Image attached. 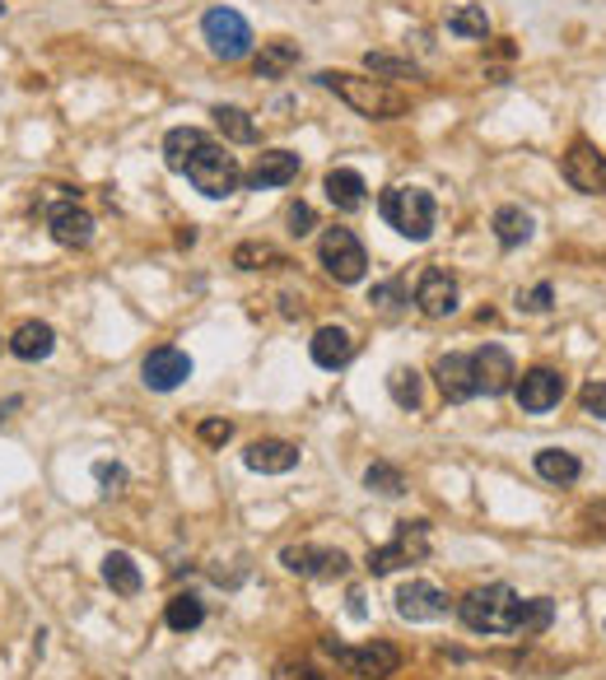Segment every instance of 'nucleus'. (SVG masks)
<instances>
[{
	"instance_id": "obj_1",
	"label": "nucleus",
	"mask_w": 606,
	"mask_h": 680,
	"mask_svg": "<svg viewBox=\"0 0 606 680\" xmlns=\"http://www.w3.org/2000/svg\"><path fill=\"white\" fill-rule=\"evenodd\" d=\"M318 84L326 94H336L345 108H355L369 121H396L406 117V94H396L388 80H369V75H350V71H322Z\"/></svg>"
},
{
	"instance_id": "obj_2",
	"label": "nucleus",
	"mask_w": 606,
	"mask_h": 680,
	"mask_svg": "<svg viewBox=\"0 0 606 680\" xmlns=\"http://www.w3.org/2000/svg\"><path fill=\"white\" fill-rule=\"evenodd\" d=\"M518 610H523V597H518L509 583L476 587L458 601V616L472 634H513L518 630Z\"/></svg>"
},
{
	"instance_id": "obj_3",
	"label": "nucleus",
	"mask_w": 606,
	"mask_h": 680,
	"mask_svg": "<svg viewBox=\"0 0 606 680\" xmlns=\"http://www.w3.org/2000/svg\"><path fill=\"white\" fill-rule=\"evenodd\" d=\"M178 172L201 191V196H211V201L234 196V191L242 187V168H238V159L219 141H205L201 150H192Z\"/></svg>"
},
{
	"instance_id": "obj_4",
	"label": "nucleus",
	"mask_w": 606,
	"mask_h": 680,
	"mask_svg": "<svg viewBox=\"0 0 606 680\" xmlns=\"http://www.w3.org/2000/svg\"><path fill=\"white\" fill-rule=\"evenodd\" d=\"M378 215H383L402 238L425 242L429 234H435L439 205H435V196H429L425 187H388L383 201H378Z\"/></svg>"
},
{
	"instance_id": "obj_5",
	"label": "nucleus",
	"mask_w": 606,
	"mask_h": 680,
	"mask_svg": "<svg viewBox=\"0 0 606 680\" xmlns=\"http://www.w3.org/2000/svg\"><path fill=\"white\" fill-rule=\"evenodd\" d=\"M201 38H205V47H211V57H219V61H242V57H252V28H248V20H242L238 10H229V5L205 10Z\"/></svg>"
},
{
	"instance_id": "obj_6",
	"label": "nucleus",
	"mask_w": 606,
	"mask_h": 680,
	"mask_svg": "<svg viewBox=\"0 0 606 680\" xmlns=\"http://www.w3.org/2000/svg\"><path fill=\"white\" fill-rule=\"evenodd\" d=\"M429 554V522H396V536L388 540V546L369 550V560H364V569L373 573V578H388L392 569L402 564H420Z\"/></svg>"
},
{
	"instance_id": "obj_7",
	"label": "nucleus",
	"mask_w": 606,
	"mask_h": 680,
	"mask_svg": "<svg viewBox=\"0 0 606 680\" xmlns=\"http://www.w3.org/2000/svg\"><path fill=\"white\" fill-rule=\"evenodd\" d=\"M318 261L336 285H359L364 271H369V252H364V242L350 229H326L318 242Z\"/></svg>"
},
{
	"instance_id": "obj_8",
	"label": "nucleus",
	"mask_w": 606,
	"mask_h": 680,
	"mask_svg": "<svg viewBox=\"0 0 606 680\" xmlns=\"http://www.w3.org/2000/svg\"><path fill=\"white\" fill-rule=\"evenodd\" d=\"M326 653H332L345 671H355V676H392L396 667H402V653L392 648L388 639H378V643H364V648H345V643H336V639H326L322 643Z\"/></svg>"
},
{
	"instance_id": "obj_9",
	"label": "nucleus",
	"mask_w": 606,
	"mask_h": 680,
	"mask_svg": "<svg viewBox=\"0 0 606 680\" xmlns=\"http://www.w3.org/2000/svg\"><path fill=\"white\" fill-rule=\"evenodd\" d=\"M560 172H565L569 187L583 191V196H606V154H597V145L574 141L565 150Z\"/></svg>"
},
{
	"instance_id": "obj_10",
	"label": "nucleus",
	"mask_w": 606,
	"mask_h": 680,
	"mask_svg": "<svg viewBox=\"0 0 606 680\" xmlns=\"http://www.w3.org/2000/svg\"><path fill=\"white\" fill-rule=\"evenodd\" d=\"M281 564L299 578H341L350 569V554L332 550V546H285L281 550Z\"/></svg>"
},
{
	"instance_id": "obj_11",
	"label": "nucleus",
	"mask_w": 606,
	"mask_h": 680,
	"mask_svg": "<svg viewBox=\"0 0 606 680\" xmlns=\"http://www.w3.org/2000/svg\"><path fill=\"white\" fill-rule=\"evenodd\" d=\"M396 616L411 620V624H425V620H443L448 616V592L435 587V583H425V578H411L396 587Z\"/></svg>"
},
{
	"instance_id": "obj_12",
	"label": "nucleus",
	"mask_w": 606,
	"mask_h": 680,
	"mask_svg": "<svg viewBox=\"0 0 606 680\" xmlns=\"http://www.w3.org/2000/svg\"><path fill=\"white\" fill-rule=\"evenodd\" d=\"M141 378H145L150 392H173V387H182V382L192 378V355L178 350V345H159V350L145 355Z\"/></svg>"
},
{
	"instance_id": "obj_13",
	"label": "nucleus",
	"mask_w": 606,
	"mask_h": 680,
	"mask_svg": "<svg viewBox=\"0 0 606 680\" xmlns=\"http://www.w3.org/2000/svg\"><path fill=\"white\" fill-rule=\"evenodd\" d=\"M513 396H518V406H523L527 415L556 410L560 396H565V373H556V369H527L523 378L513 382Z\"/></svg>"
},
{
	"instance_id": "obj_14",
	"label": "nucleus",
	"mask_w": 606,
	"mask_h": 680,
	"mask_svg": "<svg viewBox=\"0 0 606 680\" xmlns=\"http://www.w3.org/2000/svg\"><path fill=\"white\" fill-rule=\"evenodd\" d=\"M472 373H476V392H485V396H504L518 382L513 355L504 350V345H480V350L472 355Z\"/></svg>"
},
{
	"instance_id": "obj_15",
	"label": "nucleus",
	"mask_w": 606,
	"mask_h": 680,
	"mask_svg": "<svg viewBox=\"0 0 606 680\" xmlns=\"http://www.w3.org/2000/svg\"><path fill=\"white\" fill-rule=\"evenodd\" d=\"M415 308L425 318H453L458 312V281L443 266H425L420 281H415Z\"/></svg>"
},
{
	"instance_id": "obj_16",
	"label": "nucleus",
	"mask_w": 606,
	"mask_h": 680,
	"mask_svg": "<svg viewBox=\"0 0 606 680\" xmlns=\"http://www.w3.org/2000/svg\"><path fill=\"white\" fill-rule=\"evenodd\" d=\"M47 234L61 242V248H90L94 242V215L84 211L80 201H57L47 211Z\"/></svg>"
},
{
	"instance_id": "obj_17",
	"label": "nucleus",
	"mask_w": 606,
	"mask_h": 680,
	"mask_svg": "<svg viewBox=\"0 0 606 680\" xmlns=\"http://www.w3.org/2000/svg\"><path fill=\"white\" fill-rule=\"evenodd\" d=\"M299 154L294 150H266V154H257V164L252 172L242 182H248L252 191H266V187H289L294 178H299Z\"/></svg>"
},
{
	"instance_id": "obj_18",
	"label": "nucleus",
	"mask_w": 606,
	"mask_h": 680,
	"mask_svg": "<svg viewBox=\"0 0 606 680\" xmlns=\"http://www.w3.org/2000/svg\"><path fill=\"white\" fill-rule=\"evenodd\" d=\"M322 191H326V201H332L341 215H359L364 205H369V182H364L355 168H332L322 178Z\"/></svg>"
},
{
	"instance_id": "obj_19",
	"label": "nucleus",
	"mask_w": 606,
	"mask_h": 680,
	"mask_svg": "<svg viewBox=\"0 0 606 680\" xmlns=\"http://www.w3.org/2000/svg\"><path fill=\"white\" fill-rule=\"evenodd\" d=\"M242 466L262 470V476H285V470L299 466V448L285 439H257L248 452H242Z\"/></svg>"
},
{
	"instance_id": "obj_20",
	"label": "nucleus",
	"mask_w": 606,
	"mask_h": 680,
	"mask_svg": "<svg viewBox=\"0 0 606 680\" xmlns=\"http://www.w3.org/2000/svg\"><path fill=\"white\" fill-rule=\"evenodd\" d=\"M435 378H439V392L453 401V406L480 396V392H476V373H472V355H443V359L435 363Z\"/></svg>"
},
{
	"instance_id": "obj_21",
	"label": "nucleus",
	"mask_w": 606,
	"mask_h": 680,
	"mask_svg": "<svg viewBox=\"0 0 606 680\" xmlns=\"http://www.w3.org/2000/svg\"><path fill=\"white\" fill-rule=\"evenodd\" d=\"M308 355H313L318 369H345L355 359V336L345 326H318V336L308 341Z\"/></svg>"
},
{
	"instance_id": "obj_22",
	"label": "nucleus",
	"mask_w": 606,
	"mask_h": 680,
	"mask_svg": "<svg viewBox=\"0 0 606 680\" xmlns=\"http://www.w3.org/2000/svg\"><path fill=\"white\" fill-rule=\"evenodd\" d=\"M51 350H57V331H51L47 322H20V326H14V336H10V355L14 359L38 363Z\"/></svg>"
},
{
	"instance_id": "obj_23",
	"label": "nucleus",
	"mask_w": 606,
	"mask_h": 680,
	"mask_svg": "<svg viewBox=\"0 0 606 680\" xmlns=\"http://www.w3.org/2000/svg\"><path fill=\"white\" fill-rule=\"evenodd\" d=\"M103 583H108L117 597H135V592L145 587L141 564H135L127 550H108V560H103Z\"/></svg>"
},
{
	"instance_id": "obj_24",
	"label": "nucleus",
	"mask_w": 606,
	"mask_h": 680,
	"mask_svg": "<svg viewBox=\"0 0 606 680\" xmlns=\"http://www.w3.org/2000/svg\"><path fill=\"white\" fill-rule=\"evenodd\" d=\"M294 65H299V43L289 38L262 43V51H257V80H285Z\"/></svg>"
},
{
	"instance_id": "obj_25",
	"label": "nucleus",
	"mask_w": 606,
	"mask_h": 680,
	"mask_svg": "<svg viewBox=\"0 0 606 680\" xmlns=\"http://www.w3.org/2000/svg\"><path fill=\"white\" fill-rule=\"evenodd\" d=\"M536 476L550 480V485H574L583 476V462L565 448H542L536 452Z\"/></svg>"
},
{
	"instance_id": "obj_26",
	"label": "nucleus",
	"mask_w": 606,
	"mask_h": 680,
	"mask_svg": "<svg viewBox=\"0 0 606 680\" xmlns=\"http://www.w3.org/2000/svg\"><path fill=\"white\" fill-rule=\"evenodd\" d=\"M536 229V219L523 211V205H499L495 211V238H499V248H523V242L532 238Z\"/></svg>"
},
{
	"instance_id": "obj_27",
	"label": "nucleus",
	"mask_w": 606,
	"mask_h": 680,
	"mask_svg": "<svg viewBox=\"0 0 606 680\" xmlns=\"http://www.w3.org/2000/svg\"><path fill=\"white\" fill-rule=\"evenodd\" d=\"M211 117H215V127H219L224 141H234V145H252V141H257V121H252V112L234 108V103H219V108H215Z\"/></svg>"
},
{
	"instance_id": "obj_28",
	"label": "nucleus",
	"mask_w": 606,
	"mask_h": 680,
	"mask_svg": "<svg viewBox=\"0 0 606 680\" xmlns=\"http://www.w3.org/2000/svg\"><path fill=\"white\" fill-rule=\"evenodd\" d=\"M205 141H211V135H205L201 127H173V131L164 135V164H168L173 172H178V168L187 164V154L201 150Z\"/></svg>"
},
{
	"instance_id": "obj_29",
	"label": "nucleus",
	"mask_w": 606,
	"mask_h": 680,
	"mask_svg": "<svg viewBox=\"0 0 606 680\" xmlns=\"http://www.w3.org/2000/svg\"><path fill=\"white\" fill-rule=\"evenodd\" d=\"M234 266L238 271H275V266H289V261H285L281 248H271V242H238Z\"/></svg>"
},
{
	"instance_id": "obj_30",
	"label": "nucleus",
	"mask_w": 606,
	"mask_h": 680,
	"mask_svg": "<svg viewBox=\"0 0 606 680\" xmlns=\"http://www.w3.org/2000/svg\"><path fill=\"white\" fill-rule=\"evenodd\" d=\"M164 620H168V630H178V634H192V630H201V620H205V606H201V597H192V592H178V597L168 601Z\"/></svg>"
},
{
	"instance_id": "obj_31",
	"label": "nucleus",
	"mask_w": 606,
	"mask_h": 680,
	"mask_svg": "<svg viewBox=\"0 0 606 680\" xmlns=\"http://www.w3.org/2000/svg\"><path fill=\"white\" fill-rule=\"evenodd\" d=\"M388 392H392V401H396L402 410H420V401H425V382H420V373L406 369V363H402V369H392V373H388Z\"/></svg>"
},
{
	"instance_id": "obj_32",
	"label": "nucleus",
	"mask_w": 606,
	"mask_h": 680,
	"mask_svg": "<svg viewBox=\"0 0 606 680\" xmlns=\"http://www.w3.org/2000/svg\"><path fill=\"white\" fill-rule=\"evenodd\" d=\"M364 490H373V494H383V499L406 494V476H402V466H392V462H373L369 470H364Z\"/></svg>"
},
{
	"instance_id": "obj_33",
	"label": "nucleus",
	"mask_w": 606,
	"mask_h": 680,
	"mask_svg": "<svg viewBox=\"0 0 606 680\" xmlns=\"http://www.w3.org/2000/svg\"><path fill=\"white\" fill-rule=\"evenodd\" d=\"M364 71L373 80H420V65L402 61V57H388V51H369V57H364Z\"/></svg>"
},
{
	"instance_id": "obj_34",
	"label": "nucleus",
	"mask_w": 606,
	"mask_h": 680,
	"mask_svg": "<svg viewBox=\"0 0 606 680\" xmlns=\"http://www.w3.org/2000/svg\"><path fill=\"white\" fill-rule=\"evenodd\" d=\"M448 33H453V38H485V33H490V20H485L480 5H458L448 14Z\"/></svg>"
},
{
	"instance_id": "obj_35",
	"label": "nucleus",
	"mask_w": 606,
	"mask_h": 680,
	"mask_svg": "<svg viewBox=\"0 0 606 680\" xmlns=\"http://www.w3.org/2000/svg\"><path fill=\"white\" fill-rule=\"evenodd\" d=\"M550 616H556V606H550V597H527L523 610H518V630L513 634H542Z\"/></svg>"
},
{
	"instance_id": "obj_36",
	"label": "nucleus",
	"mask_w": 606,
	"mask_h": 680,
	"mask_svg": "<svg viewBox=\"0 0 606 680\" xmlns=\"http://www.w3.org/2000/svg\"><path fill=\"white\" fill-rule=\"evenodd\" d=\"M369 303H373L378 312H402V308L411 303V294H406L402 281H383V285L369 289Z\"/></svg>"
},
{
	"instance_id": "obj_37",
	"label": "nucleus",
	"mask_w": 606,
	"mask_h": 680,
	"mask_svg": "<svg viewBox=\"0 0 606 680\" xmlns=\"http://www.w3.org/2000/svg\"><path fill=\"white\" fill-rule=\"evenodd\" d=\"M94 480H98L103 494H117L121 485H127V466L121 462H94Z\"/></svg>"
},
{
	"instance_id": "obj_38",
	"label": "nucleus",
	"mask_w": 606,
	"mask_h": 680,
	"mask_svg": "<svg viewBox=\"0 0 606 680\" xmlns=\"http://www.w3.org/2000/svg\"><path fill=\"white\" fill-rule=\"evenodd\" d=\"M579 406H583V415H597V420H606V382H583Z\"/></svg>"
},
{
	"instance_id": "obj_39",
	"label": "nucleus",
	"mask_w": 606,
	"mask_h": 680,
	"mask_svg": "<svg viewBox=\"0 0 606 680\" xmlns=\"http://www.w3.org/2000/svg\"><path fill=\"white\" fill-rule=\"evenodd\" d=\"M313 229H318L313 205H308V201H294V205H289V234L304 238V234H313Z\"/></svg>"
},
{
	"instance_id": "obj_40",
	"label": "nucleus",
	"mask_w": 606,
	"mask_h": 680,
	"mask_svg": "<svg viewBox=\"0 0 606 680\" xmlns=\"http://www.w3.org/2000/svg\"><path fill=\"white\" fill-rule=\"evenodd\" d=\"M201 443H211V448H224V443H229L234 439V425L229 420H201Z\"/></svg>"
},
{
	"instance_id": "obj_41",
	"label": "nucleus",
	"mask_w": 606,
	"mask_h": 680,
	"mask_svg": "<svg viewBox=\"0 0 606 680\" xmlns=\"http://www.w3.org/2000/svg\"><path fill=\"white\" fill-rule=\"evenodd\" d=\"M550 299H556V289H550V285H536V289H527V294H518V308H527V312H546V308H550Z\"/></svg>"
},
{
	"instance_id": "obj_42",
	"label": "nucleus",
	"mask_w": 606,
	"mask_h": 680,
	"mask_svg": "<svg viewBox=\"0 0 606 680\" xmlns=\"http://www.w3.org/2000/svg\"><path fill=\"white\" fill-rule=\"evenodd\" d=\"M275 680H322V671H313V667H289V661H285Z\"/></svg>"
},
{
	"instance_id": "obj_43",
	"label": "nucleus",
	"mask_w": 606,
	"mask_h": 680,
	"mask_svg": "<svg viewBox=\"0 0 606 680\" xmlns=\"http://www.w3.org/2000/svg\"><path fill=\"white\" fill-rule=\"evenodd\" d=\"M0 14H5V5H0Z\"/></svg>"
}]
</instances>
